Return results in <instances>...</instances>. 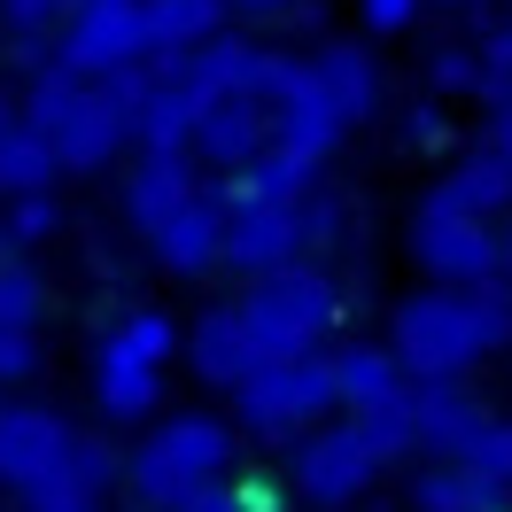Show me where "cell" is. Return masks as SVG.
<instances>
[{"mask_svg": "<svg viewBox=\"0 0 512 512\" xmlns=\"http://www.w3.org/2000/svg\"><path fill=\"white\" fill-rule=\"evenodd\" d=\"M388 350L412 381H466L481 357L512 350V280L489 288H419L388 311Z\"/></svg>", "mask_w": 512, "mask_h": 512, "instance_id": "1", "label": "cell"}, {"mask_svg": "<svg viewBox=\"0 0 512 512\" xmlns=\"http://www.w3.org/2000/svg\"><path fill=\"white\" fill-rule=\"evenodd\" d=\"M233 427L218 412H171L156 419L125 458V489L140 497V512H179L194 505L202 489H218L233 474Z\"/></svg>", "mask_w": 512, "mask_h": 512, "instance_id": "2", "label": "cell"}, {"mask_svg": "<svg viewBox=\"0 0 512 512\" xmlns=\"http://www.w3.org/2000/svg\"><path fill=\"white\" fill-rule=\"evenodd\" d=\"M342 319V295L319 264H295V272H272V280H249L241 295V326L264 365H288V357H326V334Z\"/></svg>", "mask_w": 512, "mask_h": 512, "instance_id": "3", "label": "cell"}, {"mask_svg": "<svg viewBox=\"0 0 512 512\" xmlns=\"http://www.w3.org/2000/svg\"><path fill=\"white\" fill-rule=\"evenodd\" d=\"M24 117L55 140L63 171H101V163H117V148L132 140L125 109L101 94L94 78H78V70H63V63L39 70L32 86H24Z\"/></svg>", "mask_w": 512, "mask_h": 512, "instance_id": "4", "label": "cell"}, {"mask_svg": "<svg viewBox=\"0 0 512 512\" xmlns=\"http://www.w3.org/2000/svg\"><path fill=\"white\" fill-rule=\"evenodd\" d=\"M342 412V381L334 357H288V365H256L249 381L233 388V419L249 427L256 443H303L319 435L311 419Z\"/></svg>", "mask_w": 512, "mask_h": 512, "instance_id": "5", "label": "cell"}, {"mask_svg": "<svg viewBox=\"0 0 512 512\" xmlns=\"http://www.w3.org/2000/svg\"><path fill=\"white\" fill-rule=\"evenodd\" d=\"M381 450H373V435L357 427V419H326L319 435H303L288 458V489H295V505H311V512H342L357 505L373 481H381Z\"/></svg>", "mask_w": 512, "mask_h": 512, "instance_id": "6", "label": "cell"}, {"mask_svg": "<svg viewBox=\"0 0 512 512\" xmlns=\"http://www.w3.org/2000/svg\"><path fill=\"white\" fill-rule=\"evenodd\" d=\"M412 264L435 280V288H489V280H505L497 225L458 218V210H435V202L412 210Z\"/></svg>", "mask_w": 512, "mask_h": 512, "instance_id": "7", "label": "cell"}, {"mask_svg": "<svg viewBox=\"0 0 512 512\" xmlns=\"http://www.w3.org/2000/svg\"><path fill=\"white\" fill-rule=\"evenodd\" d=\"M132 63H156V39H148V0H94V8H70L63 24V70L78 78H117Z\"/></svg>", "mask_w": 512, "mask_h": 512, "instance_id": "8", "label": "cell"}, {"mask_svg": "<svg viewBox=\"0 0 512 512\" xmlns=\"http://www.w3.org/2000/svg\"><path fill=\"white\" fill-rule=\"evenodd\" d=\"M303 249H311L303 241V210H288V202H233V218H225V264L241 280L295 272Z\"/></svg>", "mask_w": 512, "mask_h": 512, "instance_id": "9", "label": "cell"}, {"mask_svg": "<svg viewBox=\"0 0 512 512\" xmlns=\"http://www.w3.org/2000/svg\"><path fill=\"white\" fill-rule=\"evenodd\" d=\"M225 218H233V187H202L148 249H156V264L171 272V280H202V272L225 264Z\"/></svg>", "mask_w": 512, "mask_h": 512, "instance_id": "10", "label": "cell"}, {"mask_svg": "<svg viewBox=\"0 0 512 512\" xmlns=\"http://www.w3.org/2000/svg\"><path fill=\"white\" fill-rule=\"evenodd\" d=\"M70 443H78V427H70L63 412H47V404H8V419H0V481L24 497L39 474H55L70 458Z\"/></svg>", "mask_w": 512, "mask_h": 512, "instance_id": "11", "label": "cell"}, {"mask_svg": "<svg viewBox=\"0 0 512 512\" xmlns=\"http://www.w3.org/2000/svg\"><path fill=\"white\" fill-rule=\"evenodd\" d=\"M117 481H125V458H117L109 443H94V435H78L63 466L39 474L16 505H24V512H101V497H109Z\"/></svg>", "mask_w": 512, "mask_h": 512, "instance_id": "12", "label": "cell"}, {"mask_svg": "<svg viewBox=\"0 0 512 512\" xmlns=\"http://www.w3.org/2000/svg\"><path fill=\"white\" fill-rule=\"evenodd\" d=\"M264 148H272V101H249V94L210 101V109H202V125H194V163L233 171V179H241Z\"/></svg>", "mask_w": 512, "mask_h": 512, "instance_id": "13", "label": "cell"}, {"mask_svg": "<svg viewBox=\"0 0 512 512\" xmlns=\"http://www.w3.org/2000/svg\"><path fill=\"white\" fill-rule=\"evenodd\" d=\"M256 365H264V357H256L249 326H241V303H210V311L187 326V373L202 388H225V396H233Z\"/></svg>", "mask_w": 512, "mask_h": 512, "instance_id": "14", "label": "cell"}, {"mask_svg": "<svg viewBox=\"0 0 512 512\" xmlns=\"http://www.w3.org/2000/svg\"><path fill=\"white\" fill-rule=\"evenodd\" d=\"M94 404H101V419H117V427L156 419L163 412V365L132 357L117 334H101L94 342Z\"/></svg>", "mask_w": 512, "mask_h": 512, "instance_id": "15", "label": "cell"}, {"mask_svg": "<svg viewBox=\"0 0 512 512\" xmlns=\"http://www.w3.org/2000/svg\"><path fill=\"white\" fill-rule=\"evenodd\" d=\"M412 419H419V450H435V458H466L474 435L497 412H489L466 381H412Z\"/></svg>", "mask_w": 512, "mask_h": 512, "instance_id": "16", "label": "cell"}, {"mask_svg": "<svg viewBox=\"0 0 512 512\" xmlns=\"http://www.w3.org/2000/svg\"><path fill=\"white\" fill-rule=\"evenodd\" d=\"M311 86L342 109V125H365V117L388 109V78L373 63V47H357V39H326L319 55H311Z\"/></svg>", "mask_w": 512, "mask_h": 512, "instance_id": "17", "label": "cell"}, {"mask_svg": "<svg viewBox=\"0 0 512 512\" xmlns=\"http://www.w3.org/2000/svg\"><path fill=\"white\" fill-rule=\"evenodd\" d=\"M342 109L311 86V63L295 70V86L280 101H272V148H288V156H303V163H326L334 148H342Z\"/></svg>", "mask_w": 512, "mask_h": 512, "instance_id": "18", "label": "cell"}, {"mask_svg": "<svg viewBox=\"0 0 512 512\" xmlns=\"http://www.w3.org/2000/svg\"><path fill=\"white\" fill-rule=\"evenodd\" d=\"M187 163H194V156H140V163L125 171V218H132V233H148V241H156L163 225H171L194 194H202V179H194Z\"/></svg>", "mask_w": 512, "mask_h": 512, "instance_id": "19", "label": "cell"}, {"mask_svg": "<svg viewBox=\"0 0 512 512\" xmlns=\"http://www.w3.org/2000/svg\"><path fill=\"white\" fill-rule=\"evenodd\" d=\"M427 202H435V210H458V218L497 225V218H512V163L497 156V148H474L466 163H450L443 179H435Z\"/></svg>", "mask_w": 512, "mask_h": 512, "instance_id": "20", "label": "cell"}, {"mask_svg": "<svg viewBox=\"0 0 512 512\" xmlns=\"http://www.w3.org/2000/svg\"><path fill=\"white\" fill-rule=\"evenodd\" d=\"M334 381H342V412H381L412 396V373L388 342H342L334 350Z\"/></svg>", "mask_w": 512, "mask_h": 512, "instance_id": "21", "label": "cell"}, {"mask_svg": "<svg viewBox=\"0 0 512 512\" xmlns=\"http://www.w3.org/2000/svg\"><path fill=\"white\" fill-rule=\"evenodd\" d=\"M404 497H412V512H512V489H505V481L474 474V466H458V458L419 466Z\"/></svg>", "mask_w": 512, "mask_h": 512, "instance_id": "22", "label": "cell"}, {"mask_svg": "<svg viewBox=\"0 0 512 512\" xmlns=\"http://www.w3.org/2000/svg\"><path fill=\"white\" fill-rule=\"evenodd\" d=\"M225 0H148V39H156V63L179 70L187 55H202L210 39H225Z\"/></svg>", "mask_w": 512, "mask_h": 512, "instance_id": "23", "label": "cell"}, {"mask_svg": "<svg viewBox=\"0 0 512 512\" xmlns=\"http://www.w3.org/2000/svg\"><path fill=\"white\" fill-rule=\"evenodd\" d=\"M319 194V163L288 156V148H264V156L233 179V202H288V210H303Z\"/></svg>", "mask_w": 512, "mask_h": 512, "instance_id": "24", "label": "cell"}, {"mask_svg": "<svg viewBox=\"0 0 512 512\" xmlns=\"http://www.w3.org/2000/svg\"><path fill=\"white\" fill-rule=\"evenodd\" d=\"M55 179H63V156H55V140H47L39 125H24V132L0 140V194H8V202L55 194Z\"/></svg>", "mask_w": 512, "mask_h": 512, "instance_id": "25", "label": "cell"}, {"mask_svg": "<svg viewBox=\"0 0 512 512\" xmlns=\"http://www.w3.org/2000/svg\"><path fill=\"white\" fill-rule=\"evenodd\" d=\"M109 334H117L132 357H148V365H171V357H179V342H187V334H179V319H171V311H156V303L125 311V319L109 326Z\"/></svg>", "mask_w": 512, "mask_h": 512, "instance_id": "26", "label": "cell"}, {"mask_svg": "<svg viewBox=\"0 0 512 512\" xmlns=\"http://www.w3.org/2000/svg\"><path fill=\"white\" fill-rule=\"evenodd\" d=\"M39 311H47V280H39L24 256H0V326H24L32 334Z\"/></svg>", "mask_w": 512, "mask_h": 512, "instance_id": "27", "label": "cell"}, {"mask_svg": "<svg viewBox=\"0 0 512 512\" xmlns=\"http://www.w3.org/2000/svg\"><path fill=\"white\" fill-rule=\"evenodd\" d=\"M55 233H63V202H55V194L8 202V241H16V249H39V241H55Z\"/></svg>", "mask_w": 512, "mask_h": 512, "instance_id": "28", "label": "cell"}, {"mask_svg": "<svg viewBox=\"0 0 512 512\" xmlns=\"http://www.w3.org/2000/svg\"><path fill=\"white\" fill-rule=\"evenodd\" d=\"M481 78H489L481 47H443V55L427 63V94H481Z\"/></svg>", "mask_w": 512, "mask_h": 512, "instance_id": "29", "label": "cell"}, {"mask_svg": "<svg viewBox=\"0 0 512 512\" xmlns=\"http://www.w3.org/2000/svg\"><path fill=\"white\" fill-rule=\"evenodd\" d=\"M55 24H70V0H0L8 39H55Z\"/></svg>", "mask_w": 512, "mask_h": 512, "instance_id": "30", "label": "cell"}, {"mask_svg": "<svg viewBox=\"0 0 512 512\" xmlns=\"http://www.w3.org/2000/svg\"><path fill=\"white\" fill-rule=\"evenodd\" d=\"M458 466H474V474H489V481H505V489H512V419H489Z\"/></svg>", "mask_w": 512, "mask_h": 512, "instance_id": "31", "label": "cell"}, {"mask_svg": "<svg viewBox=\"0 0 512 512\" xmlns=\"http://www.w3.org/2000/svg\"><path fill=\"white\" fill-rule=\"evenodd\" d=\"M39 373V342L24 326H0V388H24Z\"/></svg>", "mask_w": 512, "mask_h": 512, "instance_id": "32", "label": "cell"}, {"mask_svg": "<svg viewBox=\"0 0 512 512\" xmlns=\"http://www.w3.org/2000/svg\"><path fill=\"white\" fill-rule=\"evenodd\" d=\"M396 132H404V148H419V156H427V148H450V117L435 109V101H412Z\"/></svg>", "mask_w": 512, "mask_h": 512, "instance_id": "33", "label": "cell"}, {"mask_svg": "<svg viewBox=\"0 0 512 512\" xmlns=\"http://www.w3.org/2000/svg\"><path fill=\"white\" fill-rule=\"evenodd\" d=\"M342 225H350V210H342L334 194H311V202H303V241H311V249L342 241Z\"/></svg>", "mask_w": 512, "mask_h": 512, "instance_id": "34", "label": "cell"}, {"mask_svg": "<svg viewBox=\"0 0 512 512\" xmlns=\"http://www.w3.org/2000/svg\"><path fill=\"white\" fill-rule=\"evenodd\" d=\"M419 8L427 0H357V16H365V32H412Z\"/></svg>", "mask_w": 512, "mask_h": 512, "instance_id": "35", "label": "cell"}, {"mask_svg": "<svg viewBox=\"0 0 512 512\" xmlns=\"http://www.w3.org/2000/svg\"><path fill=\"white\" fill-rule=\"evenodd\" d=\"M233 489H241V512H288V497H295V489H288V497H280V489H272V481H264V474L233 481Z\"/></svg>", "mask_w": 512, "mask_h": 512, "instance_id": "36", "label": "cell"}, {"mask_svg": "<svg viewBox=\"0 0 512 512\" xmlns=\"http://www.w3.org/2000/svg\"><path fill=\"white\" fill-rule=\"evenodd\" d=\"M474 47H481V63H489V70H512V16H505V24H489Z\"/></svg>", "mask_w": 512, "mask_h": 512, "instance_id": "37", "label": "cell"}, {"mask_svg": "<svg viewBox=\"0 0 512 512\" xmlns=\"http://www.w3.org/2000/svg\"><path fill=\"white\" fill-rule=\"evenodd\" d=\"M233 16H249V24H272V16H288V8H303V0H225Z\"/></svg>", "mask_w": 512, "mask_h": 512, "instance_id": "38", "label": "cell"}, {"mask_svg": "<svg viewBox=\"0 0 512 512\" xmlns=\"http://www.w3.org/2000/svg\"><path fill=\"white\" fill-rule=\"evenodd\" d=\"M179 512H241V489L233 481H218V489H202L194 505H179Z\"/></svg>", "mask_w": 512, "mask_h": 512, "instance_id": "39", "label": "cell"}, {"mask_svg": "<svg viewBox=\"0 0 512 512\" xmlns=\"http://www.w3.org/2000/svg\"><path fill=\"white\" fill-rule=\"evenodd\" d=\"M32 125V117H24V94H8V86H0V140H8V132H24Z\"/></svg>", "mask_w": 512, "mask_h": 512, "instance_id": "40", "label": "cell"}, {"mask_svg": "<svg viewBox=\"0 0 512 512\" xmlns=\"http://www.w3.org/2000/svg\"><path fill=\"white\" fill-rule=\"evenodd\" d=\"M280 24H295V32H319V24H326V8H319V0H303V8H288Z\"/></svg>", "mask_w": 512, "mask_h": 512, "instance_id": "41", "label": "cell"}, {"mask_svg": "<svg viewBox=\"0 0 512 512\" xmlns=\"http://www.w3.org/2000/svg\"><path fill=\"white\" fill-rule=\"evenodd\" d=\"M489 132H497V140H489V148H497V156L512 163V109H505V117H489Z\"/></svg>", "mask_w": 512, "mask_h": 512, "instance_id": "42", "label": "cell"}, {"mask_svg": "<svg viewBox=\"0 0 512 512\" xmlns=\"http://www.w3.org/2000/svg\"><path fill=\"white\" fill-rule=\"evenodd\" d=\"M497 249H505V280H512V218H505V233H497Z\"/></svg>", "mask_w": 512, "mask_h": 512, "instance_id": "43", "label": "cell"}, {"mask_svg": "<svg viewBox=\"0 0 512 512\" xmlns=\"http://www.w3.org/2000/svg\"><path fill=\"white\" fill-rule=\"evenodd\" d=\"M0 419H8V404H0Z\"/></svg>", "mask_w": 512, "mask_h": 512, "instance_id": "44", "label": "cell"}]
</instances>
